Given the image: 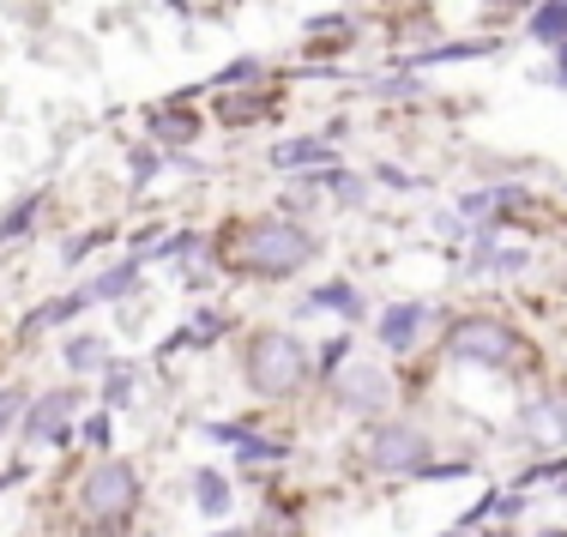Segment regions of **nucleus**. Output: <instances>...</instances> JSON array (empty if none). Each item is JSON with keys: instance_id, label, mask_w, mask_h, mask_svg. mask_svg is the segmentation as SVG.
<instances>
[{"instance_id": "obj_1", "label": "nucleus", "mask_w": 567, "mask_h": 537, "mask_svg": "<svg viewBox=\"0 0 567 537\" xmlns=\"http://www.w3.org/2000/svg\"><path fill=\"white\" fill-rule=\"evenodd\" d=\"M320 254L315 230H302V224L290 218H266V224H241V236L224 241V266L241 278H296L308 260Z\"/></svg>"}, {"instance_id": "obj_2", "label": "nucleus", "mask_w": 567, "mask_h": 537, "mask_svg": "<svg viewBox=\"0 0 567 537\" xmlns=\"http://www.w3.org/2000/svg\"><path fill=\"white\" fill-rule=\"evenodd\" d=\"M308 374H315V357H308V344L296 332L266 327L241 344V381L260 399H296L308 386Z\"/></svg>"}, {"instance_id": "obj_3", "label": "nucleus", "mask_w": 567, "mask_h": 537, "mask_svg": "<svg viewBox=\"0 0 567 537\" xmlns=\"http://www.w3.org/2000/svg\"><path fill=\"white\" fill-rule=\"evenodd\" d=\"M447 351L458 362H477V369H519V362H532V351L519 344V332L495 314H465L447 332Z\"/></svg>"}, {"instance_id": "obj_4", "label": "nucleus", "mask_w": 567, "mask_h": 537, "mask_svg": "<svg viewBox=\"0 0 567 537\" xmlns=\"http://www.w3.org/2000/svg\"><path fill=\"white\" fill-rule=\"evenodd\" d=\"M362 453H369V465L381 477H423L429 465H435V441L416 423H374L369 441H362Z\"/></svg>"}, {"instance_id": "obj_5", "label": "nucleus", "mask_w": 567, "mask_h": 537, "mask_svg": "<svg viewBox=\"0 0 567 537\" xmlns=\"http://www.w3.org/2000/svg\"><path fill=\"white\" fill-rule=\"evenodd\" d=\"M79 507H85V519H97V526H121V519L140 507V477H133V465H121V459L91 465L85 489H79Z\"/></svg>"}, {"instance_id": "obj_6", "label": "nucleus", "mask_w": 567, "mask_h": 537, "mask_svg": "<svg viewBox=\"0 0 567 537\" xmlns=\"http://www.w3.org/2000/svg\"><path fill=\"white\" fill-rule=\"evenodd\" d=\"M327 393L339 411H357V417H381L386 399H393V381H386L374 362H350V369L327 374Z\"/></svg>"}, {"instance_id": "obj_7", "label": "nucleus", "mask_w": 567, "mask_h": 537, "mask_svg": "<svg viewBox=\"0 0 567 537\" xmlns=\"http://www.w3.org/2000/svg\"><path fill=\"white\" fill-rule=\"evenodd\" d=\"M519 441L525 447H567V393H537L519 411Z\"/></svg>"}, {"instance_id": "obj_8", "label": "nucleus", "mask_w": 567, "mask_h": 537, "mask_svg": "<svg viewBox=\"0 0 567 537\" xmlns=\"http://www.w3.org/2000/svg\"><path fill=\"white\" fill-rule=\"evenodd\" d=\"M73 405H79L73 386H55V393H43V399L31 405V417H24L19 435L31 441V447H37V441H66V417H73Z\"/></svg>"}, {"instance_id": "obj_9", "label": "nucleus", "mask_w": 567, "mask_h": 537, "mask_svg": "<svg viewBox=\"0 0 567 537\" xmlns=\"http://www.w3.org/2000/svg\"><path fill=\"white\" fill-rule=\"evenodd\" d=\"M423 327H429V308H423V302H393L374 332H381L386 351H411V344L423 339Z\"/></svg>"}, {"instance_id": "obj_10", "label": "nucleus", "mask_w": 567, "mask_h": 537, "mask_svg": "<svg viewBox=\"0 0 567 537\" xmlns=\"http://www.w3.org/2000/svg\"><path fill=\"white\" fill-rule=\"evenodd\" d=\"M140 266L145 260H127V266H115V272H103L97 285H85V290H73L79 308H91V302H115V297H127L133 285H140Z\"/></svg>"}, {"instance_id": "obj_11", "label": "nucleus", "mask_w": 567, "mask_h": 537, "mask_svg": "<svg viewBox=\"0 0 567 537\" xmlns=\"http://www.w3.org/2000/svg\"><path fill=\"white\" fill-rule=\"evenodd\" d=\"M532 37L537 43H567V0H549V7L532 12Z\"/></svg>"}, {"instance_id": "obj_12", "label": "nucleus", "mask_w": 567, "mask_h": 537, "mask_svg": "<svg viewBox=\"0 0 567 537\" xmlns=\"http://www.w3.org/2000/svg\"><path fill=\"white\" fill-rule=\"evenodd\" d=\"M320 157H332L327 140H296V145H278L272 164H278V169H302V164H320Z\"/></svg>"}, {"instance_id": "obj_13", "label": "nucleus", "mask_w": 567, "mask_h": 537, "mask_svg": "<svg viewBox=\"0 0 567 537\" xmlns=\"http://www.w3.org/2000/svg\"><path fill=\"white\" fill-rule=\"evenodd\" d=\"M194 502L206 507V514H224V507H229V483L218 472H194Z\"/></svg>"}, {"instance_id": "obj_14", "label": "nucleus", "mask_w": 567, "mask_h": 537, "mask_svg": "<svg viewBox=\"0 0 567 537\" xmlns=\"http://www.w3.org/2000/svg\"><path fill=\"white\" fill-rule=\"evenodd\" d=\"M103 399H110V405H127L133 399V369L127 362H110V369H103Z\"/></svg>"}, {"instance_id": "obj_15", "label": "nucleus", "mask_w": 567, "mask_h": 537, "mask_svg": "<svg viewBox=\"0 0 567 537\" xmlns=\"http://www.w3.org/2000/svg\"><path fill=\"white\" fill-rule=\"evenodd\" d=\"M315 308H339V314H357L362 297H357V285H320V290H315Z\"/></svg>"}, {"instance_id": "obj_16", "label": "nucleus", "mask_w": 567, "mask_h": 537, "mask_svg": "<svg viewBox=\"0 0 567 537\" xmlns=\"http://www.w3.org/2000/svg\"><path fill=\"white\" fill-rule=\"evenodd\" d=\"M37 206H43V194H31V199H19V206L0 218V241H12V236H24V224L37 218Z\"/></svg>"}, {"instance_id": "obj_17", "label": "nucleus", "mask_w": 567, "mask_h": 537, "mask_svg": "<svg viewBox=\"0 0 567 537\" xmlns=\"http://www.w3.org/2000/svg\"><path fill=\"white\" fill-rule=\"evenodd\" d=\"M103 357H110V351H103V339H73V344H66V362H73L79 374H85V369H103Z\"/></svg>"}, {"instance_id": "obj_18", "label": "nucleus", "mask_w": 567, "mask_h": 537, "mask_svg": "<svg viewBox=\"0 0 567 537\" xmlns=\"http://www.w3.org/2000/svg\"><path fill=\"white\" fill-rule=\"evenodd\" d=\"M19 411H24V393H19V386H7V393H0V435L12 428V417H19Z\"/></svg>"}, {"instance_id": "obj_19", "label": "nucleus", "mask_w": 567, "mask_h": 537, "mask_svg": "<svg viewBox=\"0 0 567 537\" xmlns=\"http://www.w3.org/2000/svg\"><path fill=\"white\" fill-rule=\"evenodd\" d=\"M85 435H91V447H103V441H110V417H91Z\"/></svg>"}]
</instances>
